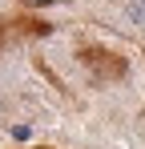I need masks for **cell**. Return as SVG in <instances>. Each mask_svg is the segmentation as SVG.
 Wrapping results in <instances>:
<instances>
[{
    "mask_svg": "<svg viewBox=\"0 0 145 149\" xmlns=\"http://www.w3.org/2000/svg\"><path fill=\"white\" fill-rule=\"evenodd\" d=\"M81 65H89L97 81H121L125 77V61L105 49H81Z\"/></svg>",
    "mask_w": 145,
    "mask_h": 149,
    "instance_id": "6da1fadb",
    "label": "cell"
},
{
    "mask_svg": "<svg viewBox=\"0 0 145 149\" xmlns=\"http://www.w3.org/2000/svg\"><path fill=\"white\" fill-rule=\"evenodd\" d=\"M129 16H133V20H145V0H133V4H129Z\"/></svg>",
    "mask_w": 145,
    "mask_h": 149,
    "instance_id": "277c9868",
    "label": "cell"
},
{
    "mask_svg": "<svg viewBox=\"0 0 145 149\" xmlns=\"http://www.w3.org/2000/svg\"><path fill=\"white\" fill-rule=\"evenodd\" d=\"M48 4H69V0H20V8H48Z\"/></svg>",
    "mask_w": 145,
    "mask_h": 149,
    "instance_id": "3957f363",
    "label": "cell"
},
{
    "mask_svg": "<svg viewBox=\"0 0 145 149\" xmlns=\"http://www.w3.org/2000/svg\"><path fill=\"white\" fill-rule=\"evenodd\" d=\"M28 149H52V145H28Z\"/></svg>",
    "mask_w": 145,
    "mask_h": 149,
    "instance_id": "5b68a950",
    "label": "cell"
},
{
    "mask_svg": "<svg viewBox=\"0 0 145 149\" xmlns=\"http://www.w3.org/2000/svg\"><path fill=\"white\" fill-rule=\"evenodd\" d=\"M24 20H4V16H0V49H4V45H8V40H16V36H40V32H48V24H36V20H32V24L28 28H20Z\"/></svg>",
    "mask_w": 145,
    "mask_h": 149,
    "instance_id": "7a4b0ae2",
    "label": "cell"
}]
</instances>
